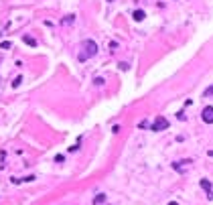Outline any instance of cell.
<instances>
[{"instance_id":"cell-2","label":"cell","mask_w":213,"mask_h":205,"mask_svg":"<svg viewBox=\"0 0 213 205\" xmlns=\"http://www.w3.org/2000/svg\"><path fill=\"white\" fill-rule=\"evenodd\" d=\"M169 128V120L164 116H156L154 118V122H152V126H150V130L152 132H163V130H167Z\"/></svg>"},{"instance_id":"cell-12","label":"cell","mask_w":213,"mask_h":205,"mask_svg":"<svg viewBox=\"0 0 213 205\" xmlns=\"http://www.w3.org/2000/svg\"><path fill=\"white\" fill-rule=\"evenodd\" d=\"M23 181H27V183H31V181H35V175H29V177H24Z\"/></svg>"},{"instance_id":"cell-10","label":"cell","mask_w":213,"mask_h":205,"mask_svg":"<svg viewBox=\"0 0 213 205\" xmlns=\"http://www.w3.org/2000/svg\"><path fill=\"white\" fill-rule=\"evenodd\" d=\"M73 20H75V16H73V14H69V16H67V18H63V24H65V23L69 24V23H73Z\"/></svg>"},{"instance_id":"cell-6","label":"cell","mask_w":213,"mask_h":205,"mask_svg":"<svg viewBox=\"0 0 213 205\" xmlns=\"http://www.w3.org/2000/svg\"><path fill=\"white\" fill-rule=\"evenodd\" d=\"M101 203H106V195L104 193H97L96 197H93V205H101Z\"/></svg>"},{"instance_id":"cell-5","label":"cell","mask_w":213,"mask_h":205,"mask_svg":"<svg viewBox=\"0 0 213 205\" xmlns=\"http://www.w3.org/2000/svg\"><path fill=\"white\" fill-rule=\"evenodd\" d=\"M144 16H146V14H144V10H140V8H138V10H134V12H132V18H134L136 23L144 20Z\"/></svg>"},{"instance_id":"cell-7","label":"cell","mask_w":213,"mask_h":205,"mask_svg":"<svg viewBox=\"0 0 213 205\" xmlns=\"http://www.w3.org/2000/svg\"><path fill=\"white\" fill-rule=\"evenodd\" d=\"M23 41L27 43V45H31V47H37V41L33 39V37H27V35H24V37H23Z\"/></svg>"},{"instance_id":"cell-15","label":"cell","mask_w":213,"mask_h":205,"mask_svg":"<svg viewBox=\"0 0 213 205\" xmlns=\"http://www.w3.org/2000/svg\"><path fill=\"white\" fill-rule=\"evenodd\" d=\"M169 205H179V203H177V201H170V203H169Z\"/></svg>"},{"instance_id":"cell-13","label":"cell","mask_w":213,"mask_h":205,"mask_svg":"<svg viewBox=\"0 0 213 205\" xmlns=\"http://www.w3.org/2000/svg\"><path fill=\"white\" fill-rule=\"evenodd\" d=\"M128 67H130V65H128V63H120V69H122V71H126Z\"/></svg>"},{"instance_id":"cell-9","label":"cell","mask_w":213,"mask_h":205,"mask_svg":"<svg viewBox=\"0 0 213 205\" xmlns=\"http://www.w3.org/2000/svg\"><path fill=\"white\" fill-rule=\"evenodd\" d=\"M10 47H12L10 41H2V43H0V49H10Z\"/></svg>"},{"instance_id":"cell-18","label":"cell","mask_w":213,"mask_h":205,"mask_svg":"<svg viewBox=\"0 0 213 205\" xmlns=\"http://www.w3.org/2000/svg\"><path fill=\"white\" fill-rule=\"evenodd\" d=\"M0 81H2V77H0Z\"/></svg>"},{"instance_id":"cell-17","label":"cell","mask_w":213,"mask_h":205,"mask_svg":"<svg viewBox=\"0 0 213 205\" xmlns=\"http://www.w3.org/2000/svg\"><path fill=\"white\" fill-rule=\"evenodd\" d=\"M108 2H114V0H108Z\"/></svg>"},{"instance_id":"cell-16","label":"cell","mask_w":213,"mask_h":205,"mask_svg":"<svg viewBox=\"0 0 213 205\" xmlns=\"http://www.w3.org/2000/svg\"><path fill=\"white\" fill-rule=\"evenodd\" d=\"M0 63H2V55H0Z\"/></svg>"},{"instance_id":"cell-1","label":"cell","mask_w":213,"mask_h":205,"mask_svg":"<svg viewBox=\"0 0 213 205\" xmlns=\"http://www.w3.org/2000/svg\"><path fill=\"white\" fill-rule=\"evenodd\" d=\"M97 55V43L96 41H91V39H85L81 43V51H79V61H87V59H91V57H96Z\"/></svg>"},{"instance_id":"cell-11","label":"cell","mask_w":213,"mask_h":205,"mask_svg":"<svg viewBox=\"0 0 213 205\" xmlns=\"http://www.w3.org/2000/svg\"><path fill=\"white\" fill-rule=\"evenodd\" d=\"M93 81H96V85H104V77H96Z\"/></svg>"},{"instance_id":"cell-8","label":"cell","mask_w":213,"mask_h":205,"mask_svg":"<svg viewBox=\"0 0 213 205\" xmlns=\"http://www.w3.org/2000/svg\"><path fill=\"white\" fill-rule=\"evenodd\" d=\"M20 83H23V77H20V75H18V77H14V79H12V87H14V89L18 87Z\"/></svg>"},{"instance_id":"cell-4","label":"cell","mask_w":213,"mask_h":205,"mask_svg":"<svg viewBox=\"0 0 213 205\" xmlns=\"http://www.w3.org/2000/svg\"><path fill=\"white\" fill-rule=\"evenodd\" d=\"M201 189H205V191H207V197L213 199V193H211V183L207 181V179H201Z\"/></svg>"},{"instance_id":"cell-3","label":"cell","mask_w":213,"mask_h":205,"mask_svg":"<svg viewBox=\"0 0 213 205\" xmlns=\"http://www.w3.org/2000/svg\"><path fill=\"white\" fill-rule=\"evenodd\" d=\"M201 118H203V122H205V124H213V106H207V108H203Z\"/></svg>"},{"instance_id":"cell-14","label":"cell","mask_w":213,"mask_h":205,"mask_svg":"<svg viewBox=\"0 0 213 205\" xmlns=\"http://www.w3.org/2000/svg\"><path fill=\"white\" fill-rule=\"evenodd\" d=\"M211 93H213V85H211V87H207V89H205V96H211Z\"/></svg>"}]
</instances>
